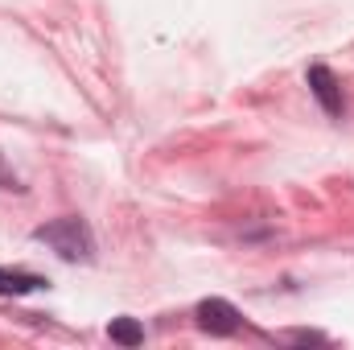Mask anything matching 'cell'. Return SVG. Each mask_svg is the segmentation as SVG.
<instances>
[{
    "mask_svg": "<svg viewBox=\"0 0 354 350\" xmlns=\"http://www.w3.org/2000/svg\"><path fill=\"white\" fill-rule=\"evenodd\" d=\"M33 239L46 243L50 252H58L66 264H91L95 260V231L83 214H62L50 219L41 227H33Z\"/></svg>",
    "mask_w": 354,
    "mask_h": 350,
    "instance_id": "6da1fadb",
    "label": "cell"
},
{
    "mask_svg": "<svg viewBox=\"0 0 354 350\" xmlns=\"http://www.w3.org/2000/svg\"><path fill=\"white\" fill-rule=\"evenodd\" d=\"M194 322H198V330H206L210 338H231V334H239L243 313H239L227 297H202V301L194 305Z\"/></svg>",
    "mask_w": 354,
    "mask_h": 350,
    "instance_id": "7a4b0ae2",
    "label": "cell"
},
{
    "mask_svg": "<svg viewBox=\"0 0 354 350\" xmlns=\"http://www.w3.org/2000/svg\"><path fill=\"white\" fill-rule=\"evenodd\" d=\"M305 83H309V95L322 103V111H326L330 120H346V95H342V79H338L326 62H309Z\"/></svg>",
    "mask_w": 354,
    "mask_h": 350,
    "instance_id": "3957f363",
    "label": "cell"
},
{
    "mask_svg": "<svg viewBox=\"0 0 354 350\" xmlns=\"http://www.w3.org/2000/svg\"><path fill=\"white\" fill-rule=\"evenodd\" d=\"M50 288V280L41 272H25V268H0V297H29Z\"/></svg>",
    "mask_w": 354,
    "mask_h": 350,
    "instance_id": "277c9868",
    "label": "cell"
},
{
    "mask_svg": "<svg viewBox=\"0 0 354 350\" xmlns=\"http://www.w3.org/2000/svg\"><path fill=\"white\" fill-rule=\"evenodd\" d=\"M107 338L115 342V347H140L145 342V326L136 322V317H111L107 322Z\"/></svg>",
    "mask_w": 354,
    "mask_h": 350,
    "instance_id": "5b68a950",
    "label": "cell"
},
{
    "mask_svg": "<svg viewBox=\"0 0 354 350\" xmlns=\"http://www.w3.org/2000/svg\"><path fill=\"white\" fill-rule=\"evenodd\" d=\"M284 342H326V334H313V330H292V334H284Z\"/></svg>",
    "mask_w": 354,
    "mask_h": 350,
    "instance_id": "8992f818",
    "label": "cell"
}]
</instances>
